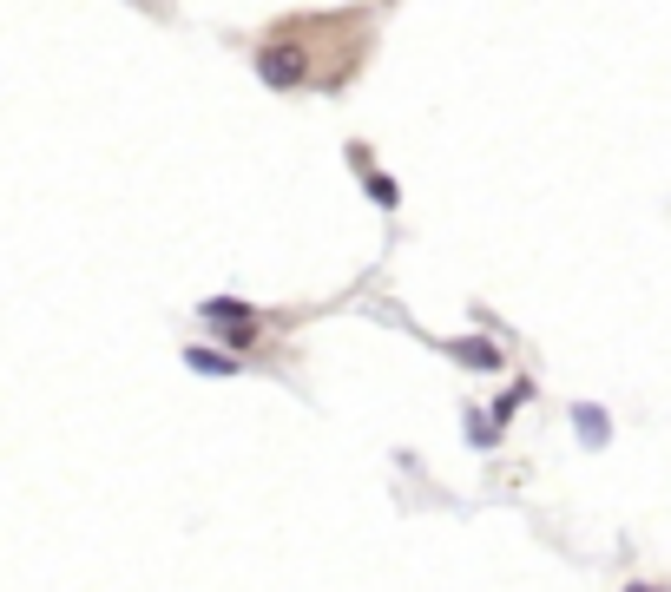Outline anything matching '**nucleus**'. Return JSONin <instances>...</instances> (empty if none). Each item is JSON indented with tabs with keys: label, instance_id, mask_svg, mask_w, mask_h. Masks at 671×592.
<instances>
[{
	"label": "nucleus",
	"instance_id": "obj_2",
	"mask_svg": "<svg viewBox=\"0 0 671 592\" xmlns=\"http://www.w3.org/2000/svg\"><path fill=\"white\" fill-rule=\"evenodd\" d=\"M198 316H204V323H257V316H250V303H237V296H204Z\"/></svg>",
	"mask_w": 671,
	"mask_h": 592
},
{
	"label": "nucleus",
	"instance_id": "obj_6",
	"mask_svg": "<svg viewBox=\"0 0 671 592\" xmlns=\"http://www.w3.org/2000/svg\"><path fill=\"white\" fill-rule=\"evenodd\" d=\"M369 198H375V204H395V198H402V191H395V178L369 172Z\"/></svg>",
	"mask_w": 671,
	"mask_h": 592
},
{
	"label": "nucleus",
	"instance_id": "obj_1",
	"mask_svg": "<svg viewBox=\"0 0 671 592\" xmlns=\"http://www.w3.org/2000/svg\"><path fill=\"white\" fill-rule=\"evenodd\" d=\"M257 73H264V86H277V93H290V86H303L310 79V60H303V47H264L257 53Z\"/></svg>",
	"mask_w": 671,
	"mask_h": 592
},
{
	"label": "nucleus",
	"instance_id": "obj_3",
	"mask_svg": "<svg viewBox=\"0 0 671 592\" xmlns=\"http://www.w3.org/2000/svg\"><path fill=\"white\" fill-rule=\"evenodd\" d=\"M454 356L474 362V369H500V349L487 343V336H468V343H454Z\"/></svg>",
	"mask_w": 671,
	"mask_h": 592
},
{
	"label": "nucleus",
	"instance_id": "obj_5",
	"mask_svg": "<svg viewBox=\"0 0 671 592\" xmlns=\"http://www.w3.org/2000/svg\"><path fill=\"white\" fill-rule=\"evenodd\" d=\"M579 441H586V448H606V415H599V408H579Z\"/></svg>",
	"mask_w": 671,
	"mask_h": 592
},
{
	"label": "nucleus",
	"instance_id": "obj_4",
	"mask_svg": "<svg viewBox=\"0 0 671 592\" xmlns=\"http://www.w3.org/2000/svg\"><path fill=\"white\" fill-rule=\"evenodd\" d=\"M185 369H198V375H231L237 362L231 356H211V349H185Z\"/></svg>",
	"mask_w": 671,
	"mask_h": 592
}]
</instances>
